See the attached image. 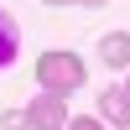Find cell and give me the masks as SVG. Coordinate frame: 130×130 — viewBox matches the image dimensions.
Here are the masks:
<instances>
[{"label": "cell", "instance_id": "obj_5", "mask_svg": "<svg viewBox=\"0 0 130 130\" xmlns=\"http://www.w3.org/2000/svg\"><path fill=\"white\" fill-rule=\"evenodd\" d=\"M16 47H21V31H16V21L0 10V68H10V62H16Z\"/></svg>", "mask_w": 130, "mask_h": 130}, {"label": "cell", "instance_id": "obj_3", "mask_svg": "<svg viewBox=\"0 0 130 130\" xmlns=\"http://www.w3.org/2000/svg\"><path fill=\"white\" fill-rule=\"evenodd\" d=\"M99 120L115 130H130V94L125 89H104L99 94Z\"/></svg>", "mask_w": 130, "mask_h": 130}, {"label": "cell", "instance_id": "obj_7", "mask_svg": "<svg viewBox=\"0 0 130 130\" xmlns=\"http://www.w3.org/2000/svg\"><path fill=\"white\" fill-rule=\"evenodd\" d=\"M42 5H73V0H42Z\"/></svg>", "mask_w": 130, "mask_h": 130}, {"label": "cell", "instance_id": "obj_4", "mask_svg": "<svg viewBox=\"0 0 130 130\" xmlns=\"http://www.w3.org/2000/svg\"><path fill=\"white\" fill-rule=\"evenodd\" d=\"M99 62L104 68H130V31H109V37H99Z\"/></svg>", "mask_w": 130, "mask_h": 130}, {"label": "cell", "instance_id": "obj_2", "mask_svg": "<svg viewBox=\"0 0 130 130\" xmlns=\"http://www.w3.org/2000/svg\"><path fill=\"white\" fill-rule=\"evenodd\" d=\"M21 125H26V130H62V125H68L62 94H47V89H42V99H31L26 109H21Z\"/></svg>", "mask_w": 130, "mask_h": 130}, {"label": "cell", "instance_id": "obj_1", "mask_svg": "<svg viewBox=\"0 0 130 130\" xmlns=\"http://www.w3.org/2000/svg\"><path fill=\"white\" fill-rule=\"evenodd\" d=\"M83 78H89V68H83L78 52L52 47V52L37 57V83H42L47 94H73V89H83Z\"/></svg>", "mask_w": 130, "mask_h": 130}, {"label": "cell", "instance_id": "obj_8", "mask_svg": "<svg viewBox=\"0 0 130 130\" xmlns=\"http://www.w3.org/2000/svg\"><path fill=\"white\" fill-rule=\"evenodd\" d=\"M78 5H104V0H78Z\"/></svg>", "mask_w": 130, "mask_h": 130}, {"label": "cell", "instance_id": "obj_9", "mask_svg": "<svg viewBox=\"0 0 130 130\" xmlns=\"http://www.w3.org/2000/svg\"><path fill=\"white\" fill-rule=\"evenodd\" d=\"M125 94H130V89H125Z\"/></svg>", "mask_w": 130, "mask_h": 130}, {"label": "cell", "instance_id": "obj_6", "mask_svg": "<svg viewBox=\"0 0 130 130\" xmlns=\"http://www.w3.org/2000/svg\"><path fill=\"white\" fill-rule=\"evenodd\" d=\"M62 130H104V120H68Z\"/></svg>", "mask_w": 130, "mask_h": 130}]
</instances>
